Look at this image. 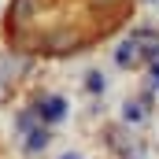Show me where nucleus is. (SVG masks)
Listing matches in <instances>:
<instances>
[{
  "label": "nucleus",
  "instance_id": "7ed1b4c3",
  "mask_svg": "<svg viewBox=\"0 0 159 159\" xmlns=\"http://www.w3.org/2000/svg\"><path fill=\"white\" fill-rule=\"evenodd\" d=\"M48 141H52V133H48L44 126H37V129H30V133H26V152H41V148H44Z\"/></svg>",
  "mask_w": 159,
  "mask_h": 159
},
{
  "label": "nucleus",
  "instance_id": "f03ea898",
  "mask_svg": "<svg viewBox=\"0 0 159 159\" xmlns=\"http://www.w3.org/2000/svg\"><path fill=\"white\" fill-rule=\"evenodd\" d=\"M115 59H119V67H137V63L144 59V56H141V44H137V37L122 41L119 52H115Z\"/></svg>",
  "mask_w": 159,
  "mask_h": 159
},
{
  "label": "nucleus",
  "instance_id": "0eeeda50",
  "mask_svg": "<svg viewBox=\"0 0 159 159\" xmlns=\"http://www.w3.org/2000/svg\"><path fill=\"white\" fill-rule=\"evenodd\" d=\"M93 4H96V7H100V11H107V7H119L122 0H93Z\"/></svg>",
  "mask_w": 159,
  "mask_h": 159
},
{
  "label": "nucleus",
  "instance_id": "39448f33",
  "mask_svg": "<svg viewBox=\"0 0 159 159\" xmlns=\"http://www.w3.org/2000/svg\"><path fill=\"white\" fill-rule=\"evenodd\" d=\"M144 111H148L144 104H126V107H122V119H126V122H137V119H144Z\"/></svg>",
  "mask_w": 159,
  "mask_h": 159
},
{
  "label": "nucleus",
  "instance_id": "423d86ee",
  "mask_svg": "<svg viewBox=\"0 0 159 159\" xmlns=\"http://www.w3.org/2000/svg\"><path fill=\"white\" fill-rule=\"evenodd\" d=\"M85 85H89V93H104V85H107V81H104L100 70H89V74H85Z\"/></svg>",
  "mask_w": 159,
  "mask_h": 159
},
{
  "label": "nucleus",
  "instance_id": "20e7f679",
  "mask_svg": "<svg viewBox=\"0 0 159 159\" xmlns=\"http://www.w3.org/2000/svg\"><path fill=\"white\" fill-rule=\"evenodd\" d=\"M30 11H34V0H15V4H11V19H15V22H26Z\"/></svg>",
  "mask_w": 159,
  "mask_h": 159
},
{
  "label": "nucleus",
  "instance_id": "f257e3e1",
  "mask_svg": "<svg viewBox=\"0 0 159 159\" xmlns=\"http://www.w3.org/2000/svg\"><path fill=\"white\" fill-rule=\"evenodd\" d=\"M34 111H37L44 122H59L63 115H67V104H63V96H44V100H41Z\"/></svg>",
  "mask_w": 159,
  "mask_h": 159
},
{
  "label": "nucleus",
  "instance_id": "1a4fd4ad",
  "mask_svg": "<svg viewBox=\"0 0 159 159\" xmlns=\"http://www.w3.org/2000/svg\"><path fill=\"white\" fill-rule=\"evenodd\" d=\"M59 159H81V156H78V152H67V156H59Z\"/></svg>",
  "mask_w": 159,
  "mask_h": 159
},
{
  "label": "nucleus",
  "instance_id": "6e6552de",
  "mask_svg": "<svg viewBox=\"0 0 159 159\" xmlns=\"http://www.w3.org/2000/svg\"><path fill=\"white\" fill-rule=\"evenodd\" d=\"M152 85L159 89V63H152Z\"/></svg>",
  "mask_w": 159,
  "mask_h": 159
}]
</instances>
